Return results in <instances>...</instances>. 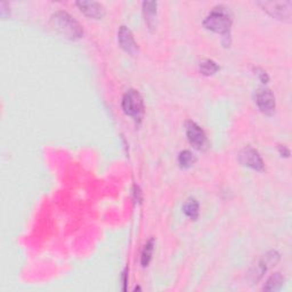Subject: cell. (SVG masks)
<instances>
[{
	"instance_id": "cell-2",
	"label": "cell",
	"mask_w": 292,
	"mask_h": 292,
	"mask_svg": "<svg viewBox=\"0 0 292 292\" xmlns=\"http://www.w3.org/2000/svg\"><path fill=\"white\" fill-rule=\"evenodd\" d=\"M51 23L53 28L59 35L70 39V40H77L84 36V29L79 24V22L64 11L54 13L51 18Z\"/></svg>"
},
{
	"instance_id": "cell-5",
	"label": "cell",
	"mask_w": 292,
	"mask_h": 292,
	"mask_svg": "<svg viewBox=\"0 0 292 292\" xmlns=\"http://www.w3.org/2000/svg\"><path fill=\"white\" fill-rule=\"evenodd\" d=\"M237 160L243 167L250 168L256 171H263L265 168L264 161L261 159L259 152L255 150L251 146H245L238 152Z\"/></svg>"
},
{
	"instance_id": "cell-20",
	"label": "cell",
	"mask_w": 292,
	"mask_h": 292,
	"mask_svg": "<svg viewBox=\"0 0 292 292\" xmlns=\"http://www.w3.org/2000/svg\"><path fill=\"white\" fill-rule=\"evenodd\" d=\"M128 267L125 268V271L122 272V290L124 291H127V284H128Z\"/></svg>"
},
{
	"instance_id": "cell-15",
	"label": "cell",
	"mask_w": 292,
	"mask_h": 292,
	"mask_svg": "<svg viewBox=\"0 0 292 292\" xmlns=\"http://www.w3.org/2000/svg\"><path fill=\"white\" fill-rule=\"evenodd\" d=\"M182 211L187 216L188 218H191L192 220H197L199 218V203L195 199H190L185 202L182 205Z\"/></svg>"
},
{
	"instance_id": "cell-17",
	"label": "cell",
	"mask_w": 292,
	"mask_h": 292,
	"mask_svg": "<svg viewBox=\"0 0 292 292\" xmlns=\"http://www.w3.org/2000/svg\"><path fill=\"white\" fill-rule=\"evenodd\" d=\"M280 259H281L280 254H278L276 250H271L263 256V258H261L260 261L268 268V270H270L271 267L275 266V265L280 261Z\"/></svg>"
},
{
	"instance_id": "cell-9",
	"label": "cell",
	"mask_w": 292,
	"mask_h": 292,
	"mask_svg": "<svg viewBox=\"0 0 292 292\" xmlns=\"http://www.w3.org/2000/svg\"><path fill=\"white\" fill-rule=\"evenodd\" d=\"M75 5H77V7L79 9H80L82 14H85L87 18H91L94 19H101L104 18L106 14V9L101 2L85 1V0H81V1L75 2Z\"/></svg>"
},
{
	"instance_id": "cell-1",
	"label": "cell",
	"mask_w": 292,
	"mask_h": 292,
	"mask_svg": "<svg viewBox=\"0 0 292 292\" xmlns=\"http://www.w3.org/2000/svg\"><path fill=\"white\" fill-rule=\"evenodd\" d=\"M232 23H233V18H232L230 8L224 5H218L205 16L203 26L209 31L221 35L224 39H230Z\"/></svg>"
},
{
	"instance_id": "cell-16",
	"label": "cell",
	"mask_w": 292,
	"mask_h": 292,
	"mask_svg": "<svg viewBox=\"0 0 292 292\" xmlns=\"http://www.w3.org/2000/svg\"><path fill=\"white\" fill-rule=\"evenodd\" d=\"M220 68L217 63L212 61V59H204L200 63V71L203 75H214L216 72H218Z\"/></svg>"
},
{
	"instance_id": "cell-13",
	"label": "cell",
	"mask_w": 292,
	"mask_h": 292,
	"mask_svg": "<svg viewBox=\"0 0 292 292\" xmlns=\"http://www.w3.org/2000/svg\"><path fill=\"white\" fill-rule=\"evenodd\" d=\"M154 247H155V240L154 237H151L150 240L146 242V244L144 245L142 250V255H141V264L143 267H147L148 264L152 259V256H153V251H154Z\"/></svg>"
},
{
	"instance_id": "cell-10",
	"label": "cell",
	"mask_w": 292,
	"mask_h": 292,
	"mask_svg": "<svg viewBox=\"0 0 292 292\" xmlns=\"http://www.w3.org/2000/svg\"><path fill=\"white\" fill-rule=\"evenodd\" d=\"M143 6V14L146 22V25L150 30L157 29V18H158V2L157 1H144Z\"/></svg>"
},
{
	"instance_id": "cell-14",
	"label": "cell",
	"mask_w": 292,
	"mask_h": 292,
	"mask_svg": "<svg viewBox=\"0 0 292 292\" xmlns=\"http://www.w3.org/2000/svg\"><path fill=\"white\" fill-rule=\"evenodd\" d=\"M197 161H198V158L188 150L182 151L178 155V164L182 169L191 168L192 165L195 164V162Z\"/></svg>"
},
{
	"instance_id": "cell-3",
	"label": "cell",
	"mask_w": 292,
	"mask_h": 292,
	"mask_svg": "<svg viewBox=\"0 0 292 292\" xmlns=\"http://www.w3.org/2000/svg\"><path fill=\"white\" fill-rule=\"evenodd\" d=\"M264 12L280 21L290 22L292 18V2L290 0H274V1H258Z\"/></svg>"
},
{
	"instance_id": "cell-21",
	"label": "cell",
	"mask_w": 292,
	"mask_h": 292,
	"mask_svg": "<svg viewBox=\"0 0 292 292\" xmlns=\"http://www.w3.org/2000/svg\"><path fill=\"white\" fill-rule=\"evenodd\" d=\"M134 194H135V198H136V200H137L138 202H142V192H141V190H139V187L138 186H134Z\"/></svg>"
},
{
	"instance_id": "cell-6",
	"label": "cell",
	"mask_w": 292,
	"mask_h": 292,
	"mask_svg": "<svg viewBox=\"0 0 292 292\" xmlns=\"http://www.w3.org/2000/svg\"><path fill=\"white\" fill-rule=\"evenodd\" d=\"M255 102L261 113L266 115H273L276 109V102L275 96L268 88L257 89L255 94Z\"/></svg>"
},
{
	"instance_id": "cell-4",
	"label": "cell",
	"mask_w": 292,
	"mask_h": 292,
	"mask_svg": "<svg viewBox=\"0 0 292 292\" xmlns=\"http://www.w3.org/2000/svg\"><path fill=\"white\" fill-rule=\"evenodd\" d=\"M122 110L125 114L129 117L141 120L144 113V101H143L142 95L135 89H129L122 97Z\"/></svg>"
},
{
	"instance_id": "cell-8",
	"label": "cell",
	"mask_w": 292,
	"mask_h": 292,
	"mask_svg": "<svg viewBox=\"0 0 292 292\" xmlns=\"http://www.w3.org/2000/svg\"><path fill=\"white\" fill-rule=\"evenodd\" d=\"M118 41L120 47L122 48V51L127 53V54L131 56L138 54L139 48L137 42L135 41L134 36H132L131 31L127 26H120V29H119L118 31Z\"/></svg>"
},
{
	"instance_id": "cell-18",
	"label": "cell",
	"mask_w": 292,
	"mask_h": 292,
	"mask_svg": "<svg viewBox=\"0 0 292 292\" xmlns=\"http://www.w3.org/2000/svg\"><path fill=\"white\" fill-rule=\"evenodd\" d=\"M254 71H255V74L259 78L261 84H264V85L268 84V81H270V77H268V74L265 70L260 69V68H256V69H254Z\"/></svg>"
},
{
	"instance_id": "cell-11",
	"label": "cell",
	"mask_w": 292,
	"mask_h": 292,
	"mask_svg": "<svg viewBox=\"0 0 292 292\" xmlns=\"http://www.w3.org/2000/svg\"><path fill=\"white\" fill-rule=\"evenodd\" d=\"M284 277L281 273H274L272 276L268 278L266 284L264 285V291L267 292H275L280 291L284 285Z\"/></svg>"
},
{
	"instance_id": "cell-19",
	"label": "cell",
	"mask_w": 292,
	"mask_h": 292,
	"mask_svg": "<svg viewBox=\"0 0 292 292\" xmlns=\"http://www.w3.org/2000/svg\"><path fill=\"white\" fill-rule=\"evenodd\" d=\"M277 150H278V153L281 154L282 158H289L290 157V150H289L288 147H285L284 145H278L277 146Z\"/></svg>"
},
{
	"instance_id": "cell-7",
	"label": "cell",
	"mask_w": 292,
	"mask_h": 292,
	"mask_svg": "<svg viewBox=\"0 0 292 292\" xmlns=\"http://www.w3.org/2000/svg\"><path fill=\"white\" fill-rule=\"evenodd\" d=\"M185 128H186V136L190 144L197 150H202L207 144V136L203 129L192 120L185 122Z\"/></svg>"
},
{
	"instance_id": "cell-12",
	"label": "cell",
	"mask_w": 292,
	"mask_h": 292,
	"mask_svg": "<svg viewBox=\"0 0 292 292\" xmlns=\"http://www.w3.org/2000/svg\"><path fill=\"white\" fill-rule=\"evenodd\" d=\"M267 271L268 268L259 260L257 264L254 265V266L250 268V271H249L248 273V280L250 281L252 284L257 283V282H259L261 278H263L264 274L266 273Z\"/></svg>"
}]
</instances>
